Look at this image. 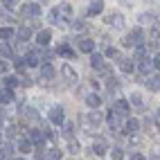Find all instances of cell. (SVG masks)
Returning <instances> with one entry per match:
<instances>
[{
    "instance_id": "obj_14",
    "label": "cell",
    "mask_w": 160,
    "mask_h": 160,
    "mask_svg": "<svg viewBox=\"0 0 160 160\" xmlns=\"http://www.w3.org/2000/svg\"><path fill=\"white\" fill-rule=\"evenodd\" d=\"M86 104L90 106V108H95V111H97V106L102 104V97H99V95H97V92H90V95H88V97H86Z\"/></svg>"
},
{
    "instance_id": "obj_31",
    "label": "cell",
    "mask_w": 160,
    "mask_h": 160,
    "mask_svg": "<svg viewBox=\"0 0 160 160\" xmlns=\"http://www.w3.org/2000/svg\"><path fill=\"white\" fill-rule=\"evenodd\" d=\"M129 102H131L133 106H142V99H140V95H138V92L131 95V99H129Z\"/></svg>"
},
{
    "instance_id": "obj_38",
    "label": "cell",
    "mask_w": 160,
    "mask_h": 160,
    "mask_svg": "<svg viewBox=\"0 0 160 160\" xmlns=\"http://www.w3.org/2000/svg\"><path fill=\"white\" fill-rule=\"evenodd\" d=\"M79 142H70V153H79Z\"/></svg>"
},
{
    "instance_id": "obj_12",
    "label": "cell",
    "mask_w": 160,
    "mask_h": 160,
    "mask_svg": "<svg viewBox=\"0 0 160 160\" xmlns=\"http://www.w3.org/2000/svg\"><path fill=\"white\" fill-rule=\"evenodd\" d=\"M106 151H108V147H106V142H104V140L92 142V153H95V156H104Z\"/></svg>"
},
{
    "instance_id": "obj_45",
    "label": "cell",
    "mask_w": 160,
    "mask_h": 160,
    "mask_svg": "<svg viewBox=\"0 0 160 160\" xmlns=\"http://www.w3.org/2000/svg\"><path fill=\"white\" fill-rule=\"evenodd\" d=\"M38 2H48V0H38Z\"/></svg>"
},
{
    "instance_id": "obj_16",
    "label": "cell",
    "mask_w": 160,
    "mask_h": 160,
    "mask_svg": "<svg viewBox=\"0 0 160 160\" xmlns=\"http://www.w3.org/2000/svg\"><path fill=\"white\" fill-rule=\"evenodd\" d=\"M61 74L66 77V81H77V72H74L70 66H63L61 68Z\"/></svg>"
},
{
    "instance_id": "obj_42",
    "label": "cell",
    "mask_w": 160,
    "mask_h": 160,
    "mask_svg": "<svg viewBox=\"0 0 160 160\" xmlns=\"http://www.w3.org/2000/svg\"><path fill=\"white\" fill-rule=\"evenodd\" d=\"M131 160H144V156L138 153V151H133V153H131Z\"/></svg>"
},
{
    "instance_id": "obj_44",
    "label": "cell",
    "mask_w": 160,
    "mask_h": 160,
    "mask_svg": "<svg viewBox=\"0 0 160 160\" xmlns=\"http://www.w3.org/2000/svg\"><path fill=\"white\" fill-rule=\"evenodd\" d=\"M20 86H32V79L29 77H23V79H20Z\"/></svg>"
},
{
    "instance_id": "obj_20",
    "label": "cell",
    "mask_w": 160,
    "mask_h": 160,
    "mask_svg": "<svg viewBox=\"0 0 160 160\" xmlns=\"http://www.w3.org/2000/svg\"><path fill=\"white\" fill-rule=\"evenodd\" d=\"M140 23H142V25H156L158 20H156L153 14H149V12H147V14H140Z\"/></svg>"
},
{
    "instance_id": "obj_11",
    "label": "cell",
    "mask_w": 160,
    "mask_h": 160,
    "mask_svg": "<svg viewBox=\"0 0 160 160\" xmlns=\"http://www.w3.org/2000/svg\"><path fill=\"white\" fill-rule=\"evenodd\" d=\"M90 66H92L95 70H104V68H106V66H104V57L92 52V54H90Z\"/></svg>"
},
{
    "instance_id": "obj_26",
    "label": "cell",
    "mask_w": 160,
    "mask_h": 160,
    "mask_svg": "<svg viewBox=\"0 0 160 160\" xmlns=\"http://www.w3.org/2000/svg\"><path fill=\"white\" fill-rule=\"evenodd\" d=\"M29 149H32V142L29 140H20V144H18V151L20 153H29Z\"/></svg>"
},
{
    "instance_id": "obj_30",
    "label": "cell",
    "mask_w": 160,
    "mask_h": 160,
    "mask_svg": "<svg viewBox=\"0 0 160 160\" xmlns=\"http://www.w3.org/2000/svg\"><path fill=\"white\" fill-rule=\"evenodd\" d=\"M9 156H12V144H9V142H2V160L9 158Z\"/></svg>"
},
{
    "instance_id": "obj_34",
    "label": "cell",
    "mask_w": 160,
    "mask_h": 160,
    "mask_svg": "<svg viewBox=\"0 0 160 160\" xmlns=\"http://www.w3.org/2000/svg\"><path fill=\"white\" fill-rule=\"evenodd\" d=\"M48 160H61V153L59 151H48Z\"/></svg>"
},
{
    "instance_id": "obj_21",
    "label": "cell",
    "mask_w": 160,
    "mask_h": 160,
    "mask_svg": "<svg viewBox=\"0 0 160 160\" xmlns=\"http://www.w3.org/2000/svg\"><path fill=\"white\" fill-rule=\"evenodd\" d=\"M120 70L122 72H133V61L131 59H120Z\"/></svg>"
},
{
    "instance_id": "obj_2",
    "label": "cell",
    "mask_w": 160,
    "mask_h": 160,
    "mask_svg": "<svg viewBox=\"0 0 160 160\" xmlns=\"http://www.w3.org/2000/svg\"><path fill=\"white\" fill-rule=\"evenodd\" d=\"M102 120H104V117H102L99 111H90V113H86V115L81 117V122L86 124V126H97V124H102Z\"/></svg>"
},
{
    "instance_id": "obj_33",
    "label": "cell",
    "mask_w": 160,
    "mask_h": 160,
    "mask_svg": "<svg viewBox=\"0 0 160 160\" xmlns=\"http://www.w3.org/2000/svg\"><path fill=\"white\" fill-rule=\"evenodd\" d=\"M72 131H74V124H72V122H68V124H66V133H63V135H66L68 140H70V138H72Z\"/></svg>"
},
{
    "instance_id": "obj_25",
    "label": "cell",
    "mask_w": 160,
    "mask_h": 160,
    "mask_svg": "<svg viewBox=\"0 0 160 160\" xmlns=\"http://www.w3.org/2000/svg\"><path fill=\"white\" fill-rule=\"evenodd\" d=\"M144 54H147V48H135V54H133V61H144Z\"/></svg>"
},
{
    "instance_id": "obj_4",
    "label": "cell",
    "mask_w": 160,
    "mask_h": 160,
    "mask_svg": "<svg viewBox=\"0 0 160 160\" xmlns=\"http://www.w3.org/2000/svg\"><path fill=\"white\" fill-rule=\"evenodd\" d=\"M20 12H23V16H27V18H36V16H41V7L34 5V2H27V5L20 7Z\"/></svg>"
},
{
    "instance_id": "obj_27",
    "label": "cell",
    "mask_w": 160,
    "mask_h": 160,
    "mask_svg": "<svg viewBox=\"0 0 160 160\" xmlns=\"http://www.w3.org/2000/svg\"><path fill=\"white\" fill-rule=\"evenodd\" d=\"M59 54H63L66 59H72V57H74V52H72L68 45H61V48H59Z\"/></svg>"
},
{
    "instance_id": "obj_5",
    "label": "cell",
    "mask_w": 160,
    "mask_h": 160,
    "mask_svg": "<svg viewBox=\"0 0 160 160\" xmlns=\"http://www.w3.org/2000/svg\"><path fill=\"white\" fill-rule=\"evenodd\" d=\"M57 74V70L50 66V63H43V66L38 68V79H43V81H48V79H52Z\"/></svg>"
},
{
    "instance_id": "obj_15",
    "label": "cell",
    "mask_w": 160,
    "mask_h": 160,
    "mask_svg": "<svg viewBox=\"0 0 160 160\" xmlns=\"http://www.w3.org/2000/svg\"><path fill=\"white\" fill-rule=\"evenodd\" d=\"M108 23H111L115 29H122V27H124V16H122V14H113V16L108 18Z\"/></svg>"
},
{
    "instance_id": "obj_35",
    "label": "cell",
    "mask_w": 160,
    "mask_h": 160,
    "mask_svg": "<svg viewBox=\"0 0 160 160\" xmlns=\"http://www.w3.org/2000/svg\"><path fill=\"white\" fill-rule=\"evenodd\" d=\"M0 36H2V41H7L9 36H12V29H9V27H2V32H0Z\"/></svg>"
},
{
    "instance_id": "obj_10",
    "label": "cell",
    "mask_w": 160,
    "mask_h": 160,
    "mask_svg": "<svg viewBox=\"0 0 160 160\" xmlns=\"http://www.w3.org/2000/svg\"><path fill=\"white\" fill-rule=\"evenodd\" d=\"M102 12H104V0H92L90 7H88V14H90V16H97V14H102Z\"/></svg>"
},
{
    "instance_id": "obj_24",
    "label": "cell",
    "mask_w": 160,
    "mask_h": 160,
    "mask_svg": "<svg viewBox=\"0 0 160 160\" xmlns=\"http://www.w3.org/2000/svg\"><path fill=\"white\" fill-rule=\"evenodd\" d=\"M16 83H20V81H18V79H16V77H5V79H2V88H5V86H7V88H9V90H12V88H14V86H16Z\"/></svg>"
},
{
    "instance_id": "obj_6",
    "label": "cell",
    "mask_w": 160,
    "mask_h": 160,
    "mask_svg": "<svg viewBox=\"0 0 160 160\" xmlns=\"http://www.w3.org/2000/svg\"><path fill=\"white\" fill-rule=\"evenodd\" d=\"M25 61H27V66H38V68H41V52H36V50L27 52Z\"/></svg>"
},
{
    "instance_id": "obj_13",
    "label": "cell",
    "mask_w": 160,
    "mask_h": 160,
    "mask_svg": "<svg viewBox=\"0 0 160 160\" xmlns=\"http://www.w3.org/2000/svg\"><path fill=\"white\" fill-rule=\"evenodd\" d=\"M79 50H81V52H86V54H92V52H95V41L83 38L81 43H79Z\"/></svg>"
},
{
    "instance_id": "obj_8",
    "label": "cell",
    "mask_w": 160,
    "mask_h": 160,
    "mask_svg": "<svg viewBox=\"0 0 160 160\" xmlns=\"http://www.w3.org/2000/svg\"><path fill=\"white\" fill-rule=\"evenodd\" d=\"M147 88L151 92H158L160 90V74H151V77L147 79Z\"/></svg>"
},
{
    "instance_id": "obj_3",
    "label": "cell",
    "mask_w": 160,
    "mask_h": 160,
    "mask_svg": "<svg viewBox=\"0 0 160 160\" xmlns=\"http://www.w3.org/2000/svg\"><path fill=\"white\" fill-rule=\"evenodd\" d=\"M48 115H50V122H52V124H63V120H66V117H63L66 113H63L61 106H52Z\"/></svg>"
},
{
    "instance_id": "obj_39",
    "label": "cell",
    "mask_w": 160,
    "mask_h": 160,
    "mask_svg": "<svg viewBox=\"0 0 160 160\" xmlns=\"http://www.w3.org/2000/svg\"><path fill=\"white\" fill-rule=\"evenodd\" d=\"M151 34H153V36H160V23L151 25Z\"/></svg>"
},
{
    "instance_id": "obj_37",
    "label": "cell",
    "mask_w": 160,
    "mask_h": 160,
    "mask_svg": "<svg viewBox=\"0 0 160 160\" xmlns=\"http://www.w3.org/2000/svg\"><path fill=\"white\" fill-rule=\"evenodd\" d=\"M72 29L74 32H81L83 29V23H81V20H72Z\"/></svg>"
},
{
    "instance_id": "obj_32",
    "label": "cell",
    "mask_w": 160,
    "mask_h": 160,
    "mask_svg": "<svg viewBox=\"0 0 160 160\" xmlns=\"http://www.w3.org/2000/svg\"><path fill=\"white\" fill-rule=\"evenodd\" d=\"M111 156H113V160H122L124 158V151H122V149H113Z\"/></svg>"
},
{
    "instance_id": "obj_40",
    "label": "cell",
    "mask_w": 160,
    "mask_h": 160,
    "mask_svg": "<svg viewBox=\"0 0 160 160\" xmlns=\"http://www.w3.org/2000/svg\"><path fill=\"white\" fill-rule=\"evenodd\" d=\"M106 57H108V59L117 57V50H115V48H108V50H106Z\"/></svg>"
},
{
    "instance_id": "obj_9",
    "label": "cell",
    "mask_w": 160,
    "mask_h": 160,
    "mask_svg": "<svg viewBox=\"0 0 160 160\" xmlns=\"http://www.w3.org/2000/svg\"><path fill=\"white\" fill-rule=\"evenodd\" d=\"M113 108H115L117 113L126 115V113H129V108H131V102H126V99H117V102L113 104Z\"/></svg>"
},
{
    "instance_id": "obj_1",
    "label": "cell",
    "mask_w": 160,
    "mask_h": 160,
    "mask_svg": "<svg viewBox=\"0 0 160 160\" xmlns=\"http://www.w3.org/2000/svg\"><path fill=\"white\" fill-rule=\"evenodd\" d=\"M142 41H144L142 29H140V27H135L131 34L124 38V45H126V48H131V45H133V48H140V45H142Z\"/></svg>"
},
{
    "instance_id": "obj_18",
    "label": "cell",
    "mask_w": 160,
    "mask_h": 160,
    "mask_svg": "<svg viewBox=\"0 0 160 160\" xmlns=\"http://www.w3.org/2000/svg\"><path fill=\"white\" fill-rule=\"evenodd\" d=\"M108 124H111V129H120V124H122V122H120V115H117L115 111L108 113Z\"/></svg>"
},
{
    "instance_id": "obj_17",
    "label": "cell",
    "mask_w": 160,
    "mask_h": 160,
    "mask_svg": "<svg viewBox=\"0 0 160 160\" xmlns=\"http://www.w3.org/2000/svg\"><path fill=\"white\" fill-rule=\"evenodd\" d=\"M16 36H18V41H29L32 38V27H20L16 32Z\"/></svg>"
},
{
    "instance_id": "obj_43",
    "label": "cell",
    "mask_w": 160,
    "mask_h": 160,
    "mask_svg": "<svg viewBox=\"0 0 160 160\" xmlns=\"http://www.w3.org/2000/svg\"><path fill=\"white\" fill-rule=\"evenodd\" d=\"M151 63H153V68H158V70H160V54H156Z\"/></svg>"
},
{
    "instance_id": "obj_7",
    "label": "cell",
    "mask_w": 160,
    "mask_h": 160,
    "mask_svg": "<svg viewBox=\"0 0 160 160\" xmlns=\"http://www.w3.org/2000/svg\"><path fill=\"white\" fill-rule=\"evenodd\" d=\"M52 41V34H50V29H43V32H38L36 34V43L41 45V48H45L48 43Z\"/></svg>"
},
{
    "instance_id": "obj_41",
    "label": "cell",
    "mask_w": 160,
    "mask_h": 160,
    "mask_svg": "<svg viewBox=\"0 0 160 160\" xmlns=\"http://www.w3.org/2000/svg\"><path fill=\"white\" fill-rule=\"evenodd\" d=\"M144 126H147V129H151V126H153V117H144Z\"/></svg>"
},
{
    "instance_id": "obj_28",
    "label": "cell",
    "mask_w": 160,
    "mask_h": 160,
    "mask_svg": "<svg viewBox=\"0 0 160 160\" xmlns=\"http://www.w3.org/2000/svg\"><path fill=\"white\" fill-rule=\"evenodd\" d=\"M138 68H140V72H142V74H147V72H151L153 63H149V61H140V66H138Z\"/></svg>"
},
{
    "instance_id": "obj_23",
    "label": "cell",
    "mask_w": 160,
    "mask_h": 160,
    "mask_svg": "<svg viewBox=\"0 0 160 160\" xmlns=\"http://www.w3.org/2000/svg\"><path fill=\"white\" fill-rule=\"evenodd\" d=\"M138 129H140V122H138V120H129V122H126V126H124L126 133H135Z\"/></svg>"
},
{
    "instance_id": "obj_36",
    "label": "cell",
    "mask_w": 160,
    "mask_h": 160,
    "mask_svg": "<svg viewBox=\"0 0 160 160\" xmlns=\"http://www.w3.org/2000/svg\"><path fill=\"white\" fill-rule=\"evenodd\" d=\"M2 7L5 9H14L16 7V0H2Z\"/></svg>"
},
{
    "instance_id": "obj_19",
    "label": "cell",
    "mask_w": 160,
    "mask_h": 160,
    "mask_svg": "<svg viewBox=\"0 0 160 160\" xmlns=\"http://www.w3.org/2000/svg\"><path fill=\"white\" fill-rule=\"evenodd\" d=\"M59 12H61V18H63V20H70V18H72V7L66 5V2L59 7Z\"/></svg>"
},
{
    "instance_id": "obj_22",
    "label": "cell",
    "mask_w": 160,
    "mask_h": 160,
    "mask_svg": "<svg viewBox=\"0 0 160 160\" xmlns=\"http://www.w3.org/2000/svg\"><path fill=\"white\" fill-rule=\"evenodd\" d=\"M12 99H14V92L9 90V88H2V92H0V102H2V104H9Z\"/></svg>"
},
{
    "instance_id": "obj_29",
    "label": "cell",
    "mask_w": 160,
    "mask_h": 160,
    "mask_svg": "<svg viewBox=\"0 0 160 160\" xmlns=\"http://www.w3.org/2000/svg\"><path fill=\"white\" fill-rule=\"evenodd\" d=\"M2 59L5 61L12 59V48H9V43H5V41H2Z\"/></svg>"
}]
</instances>
